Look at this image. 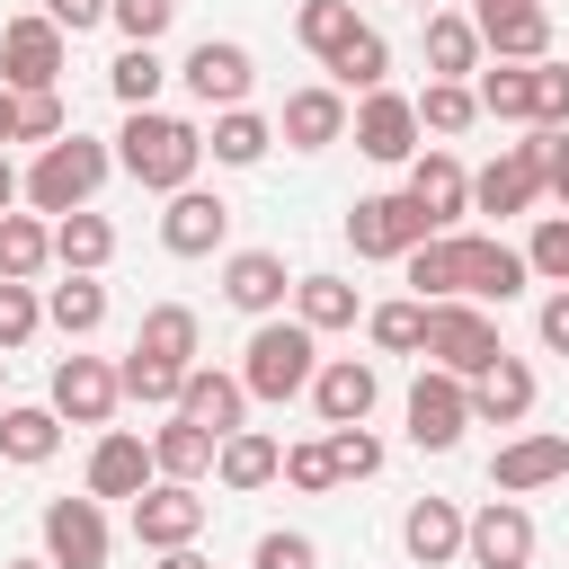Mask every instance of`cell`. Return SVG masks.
Returning <instances> with one entry per match:
<instances>
[{
	"label": "cell",
	"instance_id": "cell-14",
	"mask_svg": "<svg viewBox=\"0 0 569 569\" xmlns=\"http://www.w3.org/2000/svg\"><path fill=\"white\" fill-rule=\"evenodd\" d=\"M222 231H231V204H222L213 187H178L169 213H160V249H169V258H213Z\"/></svg>",
	"mask_w": 569,
	"mask_h": 569
},
{
	"label": "cell",
	"instance_id": "cell-56",
	"mask_svg": "<svg viewBox=\"0 0 569 569\" xmlns=\"http://www.w3.org/2000/svg\"><path fill=\"white\" fill-rule=\"evenodd\" d=\"M0 142H18V89L0 80Z\"/></svg>",
	"mask_w": 569,
	"mask_h": 569
},
{
	"label": "cell",
	"instance_id": "cell-16",
	"mask_svg": "<svg viewBox=\"0 0 569 569\" xmlns=\"http://www.w3.org/2000/svg\"><path fill=\"white\" fill-rule=\"evenodd\" d=\"M373 400H382V373H373L365 356H338V365L311 373V409H320V427H365Z\"/></svg>",
	"mask_w": 569,
	"mask_h": 569
},
{
	"label": "cell",
	"instance_id": "cell-40",
	"mask_svg": "<svg viewBox=\"0 0 569 569\" xmlns=\"http://www.w3.org/2000/svg\"><path fill=\"white\" fill-rule=\"evenodd\" d=\"M365 329H373L382 356H418V347H427V302H418V293H409V302H373Z\"/></svg>",
	"mask_w": 569,
	"mask_h": 569
},
{
	"label": "cell",
	"instance_id": "cell-3",
	"mask_svg": "<svg viewBox=\"0 0 569 569\" xmlns=\"http://www.w3.org/2000/svg\"><path fill=\"white\" fill-rule=\"evenodd\" d=\"M311 373H320V338L302 329V320H258L249 329V347H240V391L249 400H293V391H311Z\"/></svg>",
	"mask_w": 569,
	"mask_h": 569
},
{
	"label": "cell",
	"instance_id": "cell-11",
	"mask_svg": "<svg viewBox=\"0 0 569 569\" xmlns=\"http://www.w3.org/2000/svg\"><path fill=\"white\" fill-rule=\"evenodd\" d=\"M347 124H356V151H365V160H382V169L418 160V107H409L400 89H365V107H356Z\"/></svg>",
	"mask_w": 569,
	"mask_h": 569
},
{
	"label": "cell",
	"instance_id": "cell-32",
	"mask_svg": "<svg viewBox=\"0 0 569 569\" xmlns=\"http://www.w3.org/2000/svg\"><path fill=\"white\" fill-rule=\"evenodd\" d=\"M471 98H480V116H498V124H533V62H489V71L471 80Z\"/></svg>",
	"mask_w": 569,
	"mask_h": 569
},
{
	"label": "cell",
	"instance_id": "cell-1",
	"mask_svg": "<svg viewBox=\"0 0 569 569\" xmlns=\"http://www.w3.org/2000/svg\"><path fill=\"white\" fill-rule=\"evenodd\" d=\"M196 160H204V133L187 116H160V107H124V133H116V169L151 196H178L196 187Z\"/></svg>",
	"mask_w": 569,
	"mask_h": 569
},
{
	"label": "cell",
	"instance_id": "cell-19",
	"mask_svg": "<svg viewBox=\"0 0 569 569\" xmlns=\"http://www.w3.org/2000/svg\"><path fill=\"white\" fill-rule=\"evenodd\" d=\"M533 196H542V151H533V142H507V151L471 178V204H480V213H498V222H507V213H525Z\"/></svg>",
	"mask_w": 569,
	"mask_h": 569
},
{
	"label": "cell",
	"instance_id": "cell-20",
	"mask_svg": "<svg viewBox=\"0 0 569 569\" xmlns=\"http://www.w3.org/2000/svg\"><path fill=\"white\" fill-rule=\"evenodd\" d=\"M284 293H293V276H284L276 249H231V258H222V302H231V311L267 320V311H284Z\"/></svg>",
	"mask_w": 569,
	"mask_h": 569
},
{
	"label": "cell",
	"instance_id": "cell-55",
	"mask_svg": "<svg viewBox=\"0 0 569 569\" xmlns=\"http://www.w3.org/2000/svg\"><path fill=\"white\" fill-rule=\"evenodd\" d=\"M160 569H213V560H204L196 542H178V551H160Z\"/></svg>",
	"mask_w": 569,
	"mask_h": 569
},
{
	"label": "cell",
	"instance_id": "cell-33",
	"mask_svg": "<svg viewBox=\"0 0 569 569\" xmlns=\"http://www.w3.org/2000/svg\"><path fill=\"white\" fill-rule=\"evenodd\" d=\"M133 347L187 373V365H196V311H187V302H151V311H142V329H133Z\"/></svg>",
	"mask_w": 569,
	"mask_h": 569
},
{
	"label": "cell",
	"instance_id": "cell-10",
	"mask_svg": "<svg viewBox=\"0 0 569 569\" xmlns=\"http://www.w3.org/2000/svg\"><path fill=\"white\" fill-rule=\"evenodd\" d=\"M196 533H204L196 480H151V489L133 498V542H142V551H178V542H196Z\"/></svg>",
	"mask_w": 569,
	"mask_h": 569
},
{
	"label": "cell",
	"instance_id": "cell-29",
	"mask_svg": "<svg viewBox=\"0 0 569 569\" xmlns=\"http://www.w3.org/2000/svg\"><path fill=\"white\" fill-rule=\"evenodd\" d=\"M267 142H276V124H267V116H249V107H213L204 151H213L222 169H258V160H267Z\"/></svg>",
	"mask_w": 569,
	"mask_h": 569
},
{
	"label": "cell",
	"instance_id": "cell-36",
	"mask_svg": "<svg viewBox=\"0 0 569 569\" xmlns=\"http://www.w3.org/2000/svg\"><path fill=\"white\" fill-rule=\"evenodd\" d=\"M53 445H62L53 400L44 409H0V462H53Z\"/></svg>",
	"mask_w": 569,
	"mask_h": 569
},
{
	"label": "cell",
	"instance_id": "cell-28",
	"mask_svg": "<svg viewBox=\"0 0 569 569\" xmlns=\"http://www.w3.org/2000/svg\"><path fill=\"white\" fill-rule=\"evenodd\" d=\"M480 27V44L498 53V62H542L551 53V18H542V0L533 9H498V18H471Z\"/></svg>",
	"mask_w": 569,
	"mask_h": 569
},
{
	"label": "cell",
	"instance_id": "cell-18",
	"mask_svg": "<svg viewBox=\"0 0 569 569\" xmlns=\"http://www.w3.org/2000/svg\"><path fill=\"white\" fill-rule=\"evenodd\" d=\"M409 204H418L436 231H453V222L471 213V169H462L453 151H418V160H409Z\"/></svg>",
	"mask_w": 569,
	"mask_h": 569
},
{
	"label": "cell",
	"instance_id": "cell-23",
	"mask_svg": "<svg viewBox=\"0 0 569 569\" xmlns=\"http://www.w3.org/2000/svg\"><path fill=\"white\" fill-rule=\"evenodd\" d=\"M560 471H569V436H516V445H498L489 489L498 498H525V489H551Z\"/></svg>",
	"mask_w": 569,
	"mask_h": 569
},
{
	"label": "cell",
	"instance_id": "cell-25",
	"mask_svg": "<svg viewBox=\"0 0 569 569\" xmlns=\"http://www.w3.org/2000/svg\"><path fill=\"white\" fill-rule=\"evenodd\" d=\"M276 133H284L293 151H329V142L347 133V98H338V89H293L284 116H276Z\"/></svg>",
	"mask_w": 569,
	"mask_h": 569
},
{
	"label": "cell",
	"instance_id": "cell-51",
	"mask_svg": "<svg viewBox=\"0 0 569 569\" xmlns=\"http://www.w3.org/2000/svg\"><path fill=\"white\" fill-rule=\"evenodd\" d=\"M284 480H293V489H311V498H320V489H338L329 445H320V436H311V445H284Z\"/></svg>",
	"mask_w": 569,
	"mask_h": 569
},
{
	"label": "cell",
	"instance_id": "cell-42",
	"mask_svg": "<svg viewBox=\"0 0 569 569\" xmlns=\"http://www.w3.org/2000/svg\"><path fill=\"white\" fill-rule=\"evenodd\" d=\"M178 382H187V373L160 365V356H142V347L116 365V391H124V400H151V409H178Z\"/></svg>",
	"mask_w": 569,
	"mask_h": 569
},
{
	"label": "cell",
	"instance_id": "cell-13",
	"mask_svg": "<svg viewBox=\"0 0 569 569\" xmlns=\"http://www.w3.org/2000/svg\"><path fill=\"white\" fill-rule=\"evenodd\" d=\"M44 560L53 569H107V507L98 498H53L44 507Z\"/></svg>",
	"mask_w": 569,
	"mask_h": 569
},
{
	"label": "cell",
	"instance_id": "cell-7",
	"mask_svg": "<svg viewBox=\"0 0 569 569\" xmlns=\"http://www.w3.org/2000/svg\"><path fill=\"white\" fill-rule=\"evenodd\" d=\"M462 427H471V391H462V373L427 365V373L409 382V445H418V453H453Z\"/></svg>",
	"mask_w": 569,
	"mask_h": 569
},
{
	"label": "cell",
	"instance_id": "cell-52",
	"mask_svg": "<svg viewBox=\"0 0 569 569\" xmlns=\"http://www.w3.org/2000/svg\"><path fill=\"white\" fill-rule=\"evenodd\" d=\"M533 124H569V71L533 62Z\"/></svg>",
	"mask_w": 569,
	"mask_h": 569
},
{
	"label": "cell",
	"instance_id": "cell-49",
	"mask_svg": "<svg viewBox=\"0 0 569 569\" xmlns=\"http://www.w3.org/2000/svg\"><path fill=\"white\" fill-rule=\"evenodd\" d=\"M36 320H44L36 284H0V356H9V347H27V338H36Z\"/></svg>",
	"mask_w": 569,
	"mask_h": 569
},
{
	"label": "cell",
	"instance_id": "cell-9",
	"mask_svg": "<svg viewBox=\"0 0 569 569\" xmlns=\"http://www.w3.org/2000/svg\"><path fill=\"white\" fill-rule=\"evenodd\" d=\"M178 80H187V98H196V107H240V98H249V80H258V62H249V44L204 36V44H187Z\"/></svg>",
	"mask_w": 569,
	"mask_h": 569
},
{
	"label": "cell",
	"instance_id": "cell-50",
	"mask_svg": "<svg viewBox=\"0 0 569 569\" xmlns=\"http://www.w3.org/2000/svg\"><path fill=\"white\" fill-rule=\"evenodd\" d=\"M249 569H320V542L311 533H258Z\"/></svg>",
	"mask_w": 569,
	"mask_h": 569
},
{
	"label": "cell",
	"instance_id": "cell-26",
	"mask_svg": "<svg viewBox=\"0 0 569 569\" xmlns=\"http://www.w3.org/2000/svg\"><path fill=\"white\" fill-rule=\"evenodd\" d=\"M276 471H284V445L258 436V427H231V436L213 445V480H222V489H267Z\"/></svg>",
	"mask_w": 569,
	"mask_h": 569
},
{
	"label": "cell",
	"instance_id": "cell-53",
	"mask_svg": "<svg viewBox=\"0 0 569 569\" xmlns=\"http://www.w3.org/2000/svg\"><path fill=\"white\" fill-rule=\"evenodd\" d=\"M44 18L62 36H89V27H107V0H44Z\"/></svg>",
	"mask_w": 569,
	"mask_h": 569
},
{
	"label": "cell",
	"instance_id": "cell-58",
	"mask_svg": "<svg viewBox=\"0 0 569 569\" xmlns=\"http://www.w3.org/2000/svg\"><path fill=\"white\" fill-rule=\"evenodd\" d=\"M498 9H533V0H480V18H498Z\"/></svg>",
	"mask_w": 569,
	"mask_h": 569
},
{
	"label": "cell",
	"instance_id": "cell-35",
	"mask_svg": "<svg viewBox=\"0 0 569 569\" xmlns=\"http://www.w3.org/2000/svg\"><path fill=\"white\" fill-rule=\"evenodd\" d=\"M293 320L320 338V329H347L356 320V284L347 276H293Z\"/></svg>",
	"mask_w": 569,
	"mask_h": 569
},
{
	"label": "cell",
	"instance_id": "cell-22",
	"mask_svg": "<svg viewBox=\"0 0 569 569\" xmlns=\"http://www.w3.org/2000/svg\"><path fill=\"white\" fill-rule=\"evenodd\" d=\"M178 418H196L213 445L231 436V427H249V391H240V373H213V365H187V382H178Z\"/></svg>",
	"mask_w": 569,
	"mask_h": 569
},
{
	"label": "cell",
	"instance_id": "cell-5",
	"mask_svg": "<svg viewBox=\"0 0 569 569\" xmlns=\"http://www.w3.org/2000/svg\"><path fill=\"white\" fill-rule=\"evenodd\" d=\"M427 231H436V222L409 204V187H400V196H356V204H347V249H356V258H409Z\"/></svg>",
	"mask_w": 569,
	"mask_h": 569
},
{
	"label": "cell",
	"instance_id": "cell-47",
	"mask_svg": "<svg viewBox=\"0 0 569 569\" xmlns=\"http://www.w3.org/2000/svg\"><path fill=\"white\" fill-rule=\"evenodd\" d=\"M525 267H533L542 284H569V213H542V231H533Z\"/></svg>",
	"mask_w": 569,
	"mask_h": 569
},
{
	"label": "cell",
	"instance_id": "cell-15",
	"mask_svg": "<svg viewBox=\"0 0 569 569\" xmlns=\"http://www.w3.org/2000/svg\"><path fill=\"white\" fill-rule=\"evenodd\" d=\"M116 365L107 356H62L53 365V418H71V427H107L116 418Z\"/></svg>",
	"mask_w": 569,
	"mask_h": 569
},
{
	"label": "cell",
	"instance_id": "cell-6",
	"mask_svg": "<svg viewBox=\"0 0 569 569\" xmlns=\"http://www.w3.org/2000/svg\"><path fill=\"white\" fill-rule=\"evenodd\" d=\"M525 249H507V240H489V231H453V293L462 302H516L525 293Z\"/></svg>",
	"mask_w": 569,
	"mask_h": 569
},
{
	"label": "cell",
	"instance_id": "cell-39",
	"mask_svg": "<svg viewBox=\"0 0 569 569\" xmlns=\"http://www.w3.org/2000/svg\"><path fill=\"white\" fill-rule=\"evenodd\" d=\"M160 80H169V62H160V44H124V53L107 62V89H116L124 107H151V98H160Z\"/></svg>",
	"mask_w": 569,
	"mask_h": 569
},
{
	"label": "cell",
	"instance_id": "cell-57",
	"mask_svg": "<svg viewBox=\"0 0 569 569\" xmlns=\"http://www.w3.org/2000/svg\"><path fill=\"white\" fill-rule=\"evenodd\" d=\"M18 204V169H9V151H0V213Z\"/></svg>",
	"mask_w": 569,
	"mask_h": 569
},
{
	"label": "cell",
	"instance_id": "cell-21",
	"mask_svg": "<svg viewBox=\"0 0 569 569\" xmlns=\"http://www.w3.org/2000/svg\"><path fill=\"white\" fill-rule=\"evenodd\" d=\"M462 391H471V418H480V427H516V418L533 409V365L498 347V356H489V365H480Z\"/></svg>",
	"mask_w": 569,
	"mask_h": 569
},
{
	"label": "cell",
	"instance_id": "cell-46",
	"mask_svg": "<svg viewBox=\"0 0 569 569\" xmlns=\"http://www.w3.org/2000/svg\"><path fill=\"white\" fill-rule=\"evenodd\" d=\"M178 18V0H107V27H124V44H160Z\"/></svg>",
	"mask_w": 569,
	"mask_h": 569
},
{
	"label": "cell",
	"instance_id": "cell-45",
	"mask_svg": "<svg viewBox=\"0 0 569 569\" xmlns=\"http://www.w3.org/2000/svg\"><path fill=\"white\" fill-rule=\"evenodd\" d=\"M320 445H329V471H338V480H373V471H382V436H373V427H329Z\"/></svg>",
	"mask_w": 569,
	"mask_h": 569
},
{
	"label": "cell",
	"instance_id": "cell-38",
	"mask_svg": "<svg viewBox=\"0 0 569 569\" xmlns=\"http://www.w3.org/2000/svg\"><path fill=\"white\" fill-rule=\"evenodd\" d=\"M320 71H329L338 89H382V71H391V44H382L373 27H356V36H347V44L320 62Z\"/></svg>",
	"mask_w": 569,
	"mask_h": 569
},
{
	"label": "cell",
	"instance_id": "cell-17",
	"mask_svg": "<svg viewBox=\"0 0 569 569\" xmlns=\"http://www.w3.org/2000/svg\"><path fill=\"white\" fill-rule=\"evenodd\" d=\"M160 471H151V436H133V427H107L98 445H89V498H142Z\"/></svg>",
	"mask_w": 569,
	"mask_h": 569
},
{
	"label": "cell",
	"instance_id": "cell-8",
	"mask_svg": "<svg viewBox=\"0 0 569 569\" xmlns=\"http://www.w3.org/2000/svg\"><path fill=\"white\" fill-rule=\"evenodd\" d=\"M62 53H71V36H62L44 9L0 27V80H9V89H53V80H62Z\"/></svg>",
	"mask_w": 569,
	"mask_h": 569
},
{
	"label": "cell",
	"instance_id": "cell-48",
	"mask_svg": "<svg viewBox=\"0 0 569 569\" xmlns=\"http://www.w3.org/2000/svg\"><path fill=\"white\" fill-rule=\"evenodd\" d=\"M53 133H71L62 98L53 89H18V142H53Z\"/></svg>",
	"mask_w": 569,
	"mask_h": 569
},
{
	"label": "cell",
	"instance_id": "cell-34",
	"mask_svg": "<svg viewBox=\"0 0 569 569\" xmlns=\"http://www.w3.org/2000/svg\"><path fill=\"white\" fill-rule=\"evenodd\" d=\"M462 71H480V27L471 18H427V80H462Z\"/></svg>",
	"mask_w": 569,
	"mask_h": 569
},
{
	"label": "cell",
	"instance_id": "cell-12",
	"mask_svg": "<svg viewBox=\"0 0 569 569\" xmlns=\"http://www.w3.org/2000/svg\"><path fill=\"white\" fill-rule=\"evenodd\" d=\"M462 551H471V569H525L533 560V516L516 498H489L480 516H462Z\"/></svg>",
	"mask_w": 569,
	"mask_h": 569
},
{
	"label": "cell",
	"instance_id": "cell-59",
	"mask_svg": "<svg viewBox=\"0 0 569 569\" xmlns=\"http://www.w3.org/2000/svg\"><path fill=\"white\" fill-rule=\"evenodd\" d=\"M0 569H53V560H0Z\"/></svg>",
	"mask_w": 569,
	"mask_h": 569
},
{
	"label": "cell",
	"instance_id": "cell-30",
	"mask_svg": "<svg viewBox=\"0 0 569 569\" xmlns=\"http://www.w3.org/2000/svg\"><path fill=\"white\" fill-rule=\"evenodd\" d=\"M151 471H160V480H204V471H213V436H204L196 418L151 427Z\"/></svg>",
	"mask_w": 569,
	"mask_h": 569
},
{
	"label": "cell",
	"instance_id": "cell-2",
	"mask_svg": "<svg viewBox=\"0 0 569 569\" xmlns=\"http://www.w3.org/2000/svg\"><path fill=\"white\" fill-rule=\"evenodd\" d=\"M107 169H116L107 142H89V133H53V142H36V169L18 178V196H27L36 213H80V204L107 187Z\"/></svg>",
	"mask_w": 569,
	"mask_h": 569
},
{
	"label": "cell",
	"instance_id": "cell-24",
	"mask_svg": "<svg viewBox=\"0 0 569 569\" xmlns=\"http://www.w3.org/2000/svg\"><path fill=\"white\" fill-rule=\"evenodd\" d=\"M400 551H409L418 569H445V560L462 551V507H453V498H418V507L400 516Z\"/></svg>",
	"mask_w": 569,
	"mask_h": 569
},
{
	"label": "cell",
	"instance_id": "cell-60",
	"mask_svg": "<svg viewBox=\"0 0 569 569\" xmlns=\"http://www.w3.org/2000/svg\"><path fill=\"white\" fill-rule=\"evenodd\" d=\"M0 373H9V356H0Z\"/></svg>",
	"mask_w": 569,
	"mask_h": 569
},
{
	"label": "cell",
	"instance_id": "cell-4",
	"mask_svg": "<svg viewBox=\"0 0 569 569\" xmlns=\"http://www.w3.org/2000/svg\"><path fill=\"white\" fill-rule=\"evenodd\" d=\"M418 356H436L445 373H480L489 356H498V320L480 311V302H462V293H445V302H427V347Z\"/></svg>",
	"mask_w": 569,
	"mask_h": 569
},
{
	"label": "cell",
	"instance_id": "cell-27",
	"mask_svg": "<svg viewBox=\"0 0 569 569\" xmlns=\"http://www.w3.org/2000/svg\"><path fill=\"white\" fill-rule=\"evenodd\" d=\"M53 258H62V276H98L107 258H116V222L107 213H53Z\"/></svg>",
	"mask_w": 569,
	"mask_h": 569
},
{
	"label": "cell",
	"instance_id": "cell-37",
	"mask_svg": "<svg viewBox=\"0 0 569 569\" xmlns=\"http://www.w3.org/2000/svg\"><path fill=\"white\" fill-rule=\"evenodd\" d=\"M44 320H53L62 338H89V329L107 320V284H98V276H62V284L44 293Z\"/></svg>",
	"mask_w": 569,
	"mask_h": 569
},
{
	"label": "cell",
	"instance_id": "cell-41",
	"mask_svg": "<svg viewBox=\"0 0 569 569\" xmlns=\"http://www.w3.org/2000/svg\"><path fill=\"white\" fill-rule=\"evenodd\" d=\"M409 107H418V133H462V124L480 116L471 80H427V98H409Z\"/></svg>",
	"mask_w": 569,
	"mask_h": 569
},
{
	"label": "cell",
	"instance_id": "cell-43",
	"mask_svg": "<svg viewBox=\"0 0 569 569\" xmlns=\"http://www.w3.org/2000/svg\"><path fill=\"white\" fill-rule=\"evenodd\" d=\"M356 27H365V18H356V0H302V18H293V36H302L320 62H329V53H338Z\"/></svg>",
	"mask_w": 569,
	"mask_h": 569
},
{
	"label": "cell",
	"instance_id": "cell-44",
	"mask_svg": "<svg viewBox=\"0 0 569 569\" xmlns=\"http://www.w3.org/2000/svg\"><path fill=\"white\" fill-rule=\"evenodd\" d=\"M400 267H409L418 302H445V293H453V231H427V240H418V249H409Z\"/></svg>",
	"mask_w": 569,
	"mask_h": 569
},
{
	"label": "cell",
	"instance_id": "cell-31",
	"mask_svg": "<svg viewBox=\"0 0 569 569\" xmlns=\"http://www.w3.org/2000/svg\"><path fill=\"white\" fill-rule=\"evenodd\" d=\"M44 258H53V222L44 213H0V284H36Z\"/></svg>",
	"mask_w": 569,
	"mask_h": 569
},
{
	"label": "cell",
	"instance_id": "cell-54",
	"mask_svg": "<svg viewBox=\"0 0 569 569\" xmlns=\"http://www.w3.org/2000/svg\"><path fill=\"white\" fill-rule=\"evenodd\" d=\"M542 347L569 356V284H551V302H542Z\"/></svg>",
	"mask_w": 569,
	"mask_h": 569
}]
</instances>
